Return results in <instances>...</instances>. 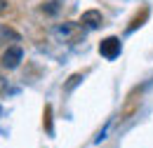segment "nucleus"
Here are the masks:
<instances>
[{"instance_id":"5","label":"nucleus","mask_w":153,"mask_h":148,"mask_svg":"<svg viewBox=\"0 0 153 148\" xmlns=\"http://www.w3.org/2000/svg\"><path fill=\"white\" fill-rule=\"evenodd\" d=\"M10 40H12V42H19L21 38H19V33H17L14 28H10V26L0 24V47H2V45L7 47V42H10Z\"/></svg>"},{"instance_id":"4","label":"nucleus","mask_w":153,"mask_h":148,"mask_svg":"<svg viewBox=\"0 0 153 148\" xmlns=\"http://www.w3.org/2000/svg\"><path fill=\"white\" fill-rule=\"evenodd\" d=\"M80 24L87 28V31H97L104 26V14L99 10H85L82 17H80Z\"/></svg>"},{"instance_id":"3","label":"nucleus","mask_w":153,"mask_h":148,"mask_svg":"<svg viewBox=\"0 0 153 148\" xmlns=\"http://www.w3.org/2000/svg\"><path fill=\"white\" fill-rule=\"evenodd\" d=\"M120 50H123L120 38H115V36H111V38H106V40H101V42H99V54L104 56V59H108V61L120 54Z\"/></svg>"},{"instance_id":"1","label":"nucleus","mask_w":153,"mask_h":148,"mask_svg":"<svg viewBox=\"0 0 153 148\" xmlns=\"http://www.w3.org/2000/svg\"><path fill=\"white\" fill-rule=\"evenodd\" d=\"M85 26L80 24V21H61V24H54V28H52V33L57 38L59 42H78L80 38L85 36Z\"/></svg>"},{"instance_id":"2","label":"nucleus","mask_w":153,"mask_h":148,"mask_svg":"<svg viewBox=\"0 0 153 148\" xmlns=\"http://www.w3.org/2000/svg\"><path fill=\"white\" fill-rule=\"evenodd\" d=\"M21 61H24V50H21V45H7V47L2 50V54H0V66H2L5 71L19 68Z\"/></svg>"},{"instance_id":"8","label":"nucleus","mask_w":153,"mask_h":148,"mask_svg":"<svg viewBox=\"0 0 153 148\" xmlns=\"http://www.w3.org/2000/svg\"><path fill=\"white\" fill-rule=\"evenodd\" d=\"M5 87H7V82H5V80H2V78H0V94L5 92Z\"/></svg>"},{"instance_id":"7","label":"nucleus","mask_w":153,"mask_h":148,"mask_svg":"<svg viewBox=\"0 0 153 148\" xmlns=\"http://www.w3.org/2000/svg\"><path fill=\"white\" fill-rule=\"evenodd\" d=\"M7 10H10V2H7V0H0V17L7 14Z\"/></svg>"},{"instance_id":"6","label":"nucleus","mask_w":153,"mask_h":148,"mask_svg":"<svg viewBox=\"0 0 153 148\" xmlns=\"http://www.w3.org/2000/svg\"><path fill=\"white\" fill-rule=\"evenodd\" d=\"M82 78H85V75H82V73H76V75H71V80H68V85H66V87H64V92H71V90H73V87H76L78 82H80V80H82Z\"/></svg>"},{"instance_id":"9","label":"nucleus","mask_w":153,"mask_h":148,"mask_svg":"<svg viewBox=\"0 0 153 148\" xmlns=\"http://www.w3.org/2000/svg\"><path fill=\"white\" fill-rule=\"evenodd\" d=\"M0 113H2V108H0Z\"/></svg>"}]
</instances>
